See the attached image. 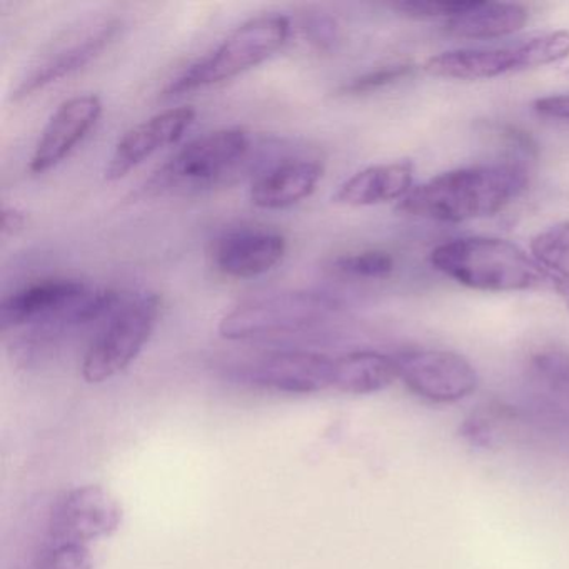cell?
Segmentation results:
<instances>
[{"mask_svg": "<svg viewBox=\"0 0 569 569\" xmlns=\"http://www.w3.org/2000/svg\"><path fill=\"white\" fill-rule=\"evenodd\" d=\"M528 186L525 168L512 162L456 169L412 189L398 211L438 222H466L498 214Z\"/></svg>", "mask_w": 569, "mask_h": 569, "instance_id": "cell-1", "label": "cell"}, {"mask_svg": "<svg viewBox=\"0 0 569 569\" xmlns=\"http://www.w3.org/2000/svg\"><path fill=\"white\" fill-rule=\"evenodd\" d=\"M258 141L238 128L208 132L179 149L158 172L146 191L154 196L194 194L239 179L252 178Z\"/></svg>", "mask_w": 569, "mask_h": 569, "instance_id": "cell-2", "label": "cell"}, {"mask_svg": "<svg viewBox=\"0 0 569 569\" xmlns=\"http://www.w3.org/2000/svg\"><path fill=\"white\" fill-rule=\"evenodd\" d=\"M432 268L475 291L512 292L551 282L532 256L505 239L462 238L431 252Z\"/></svg>", "mask_w": 569, "mask_h": 569, "instance_id": "cell-3", "label": "cell"}, {"mask_svg": "<svg viewBox=\"0 0 569 569\" xmlns=\"http://www.w3.org/2000/svg\"><path fill=\"white\" fill-rule=\"evenodd\" d=\"M286 16H261L232 31L218 48L189 66L166 88V98L231 81L281 51L291 36Z\"/></svg>", "mask_w": 569, "mask_h": 569, "instance_id": "cell-4", "label": "cell"}, {"mask_svg": "<svg viewBox=\"0 0 569 569\" xmlns=\"http://www.w3.org/2000/svg\"><path fill=\"white\" fill-rule=\"evenodd\" d=\"M342 302L328 292L288 291L242 302L219 322L229 341L298 335L325 325L341 312Z\"/></svg>", "mask_w": 569, "mask_h": 569, "instance_id": "cell-5", "label": "cell"}, {"mask_svg": "<svg viewBox=\"0 0 569 569\" xmlns=\"http://www.w3.org/2000/svg\"><path fill=\"white\" fill-rule=\"evenodd\" d=\"M161 306V298L156 295L122 302L86 352L82 378L89 385H101L129 368L151 339Z\"/></svg>", "mask_w": 569, "mask_h": 569, "instance_id": "cell-6", "label": "cell"}, {"mask_svg": "<svg viewBox=\"0 0 569 569\" xmlns=\"http://www.w3.org/2000/svg\"><path fill=\"white\" fill-rule=\"evenodd\" d=\"M124 509L104 486H78L64 492L52 508L49 538L52 545H86L108 538L121 528Z\"/></svg>", "mask_w": 569, "mask_h": 569, "instance_id": "cell-7", "label": "cell"}, {"mask_svg": "<svg viewBox=\"0 0 569 569\" xmlns=\"http://www.w3.org/2000/svg\"><path fill=\"white\" fill-rule=\"evenodd\" d=\"M399 379L412 395L436 402L451 405L468 398L478 388L475 366L452 351L425 349L396 356Z\"/></svg>", "mask_w": 569, "mask_h": 569, "instance_id": "cell-8", "label": "cell"}, {"mask_svg": "<svg viewBox=\"0 0 569 569\" xmlns=\"http://www.w3.org/2000/svg\"><path fill=\"white\" fill-rule=\"evenodd\" d=\"M249 385L288 395H312L332 388L335 359L311 351H276L236 371Z\"/></svg>", "mask_w": 569, "mask_h": 569, "instance_id": "cell-9", "label": "cell"}, {"mask_svg": "<svg viewBox=\"0 0 569 569\" xmlns=\"http://www.w3.org/2000/svg\"><path fill=\"white\" fill-rule=\"evenodd\" d=\"M91 286L79 279L49 278L31 282L9 295L0 305V325L22 331L62 318Z\"/></svg>", "mask_w": 569, "mask_h": 569, "instance_id": "cell-10", "label": "cell"}, {"mask_svg": "<svg viewBox=\"0 0 569 569\" xmlns=\"http://www.w3.org/2000/svg\"><path fill=\"white\" fill-rule=\"evenodd\" d=\"M288 242L281 232L239 228L219 236L211 248L214 268L232 279H252L272 271L284 259Z\"/></svg>", "mask_w": 569, "mask_h": 569, "instance_id": "cell-11", "label": "cell"}, {"mask_svg": "<svg viewBox=\"0 0 569 569\" xmlns=\"http://www.w3.org/2000/svg\"><path fill=\"white\" fill-rule=\"evenodd\" d=\"M101 114L102 102L98 96H76L62 102L42 131L29 171L44 174L61 164L98 124Z\"/></svg>", "mask_w": 569, "mask_h": 569, "instance_id": "cell-12", "label": "cell"}, {"mask_svg": "<svg viewBox=\"0 0 569 569\" xmlns=\"http://www.w3.org/2000/svg\"><path fill=\"white\" fill-rule=\"evenodd\" d=\"M194 119L196 111L192 108L168 109L126 132L109 158L106 179L119 181L156 152L176 144L191 128Z\"/></svg>", "mask_w": 569, "mask_h": 569, "instance_id": "cell-13", "label": "cell"}, {"mask_svg": "<svg viewBox=\"0 0 569 569\" xmlns=\"http://www.w3.org/2000/svg\"><path fill=\"white\" fill-rule=\"evenodd\" d=\"M325 176L319 159L305 154L281 156L252 179V204L261 209H288L308 199Z\"/></svg>", "mask_w": 569, "mask_h": 569, "instance_id": "cell-14", "label": "cell"}, {"mask_svg": "<svg viewBox=\"0 0 569 569\" xmlns=\"http://www.w3.org/2000/svg\"><path fill=\"white\" fill-rule=\"evenodd\" d=\"M119 31L121 22L109 21L99 26L96 31L88 32L84 38L59 46L54 52L46 54L38 64L32 66L31 71L19 81L18 88L12 92V99L21 101L31 98L48 86L81 71L106 51Z\"/></svg>", "mask_w": 569, "mask_h": 569, "instance_id": "cell-15", "label": "cell"}, {"mask_svg": "<svg viewBox=\"0 0 569 569\" xmlns=\"http://www.w3.org/2000/svg\"><path fill=\"white\" fill-rule=\"evenodd\" d=\"M429 76L455 81H488L526 71L522 44L496 49H458L432 56L422 66Z\"/></svg>", "mask_w": 569, "mask_h": 569, "instance_id": "cell-16", "label": "cell"}, {"mask_svg": "<svg viewBox=\"0 0 569 569\" xmlns=\"http://www.w3.org/2000/svg\"><path fill=\"white\" fill-rule=\"evenodd\" d=\"M415 164L411 161L371 166L356 172L339 186L332 196L336 204L349 208H368L385 202L402 201L412 191Z\"/></svg>", "mask_w": 569, "mask_h": 569, "instance_id": "cell-17", "label": "cell"}, {"mask_svg": "<svg viewBox=\"0 0 569 569\" xmlns=\"http://www.w3.org/2000/svg\"><path fill=\"white\" fill-rule=\"evenodd\" d=\"M528 19L525 6L471 0L465 11L446 22V32L452 38L469 41L506 38L521 31Z\"/></svg>", "mask_w": 569, "mask_h": 569, "instance_id": "cell-18", "label": "cell"}, {"mask_svg": "<svg viewBox=\"0 0 569 569\" xmlns=\"http://www.w3.org/2000/svg\"><path fill=\"white\" fill-rule=\"evenodd\" d=\"M399 379L398 365L391 356L376 351H355L335 359L332 388L346 395H375Z\"/></svg>", "mask_w": 569, "mask_h": 569, "instance_id": "cell-19", "label": "cell"}, {"mask_svg": "<svg viewBox=\"0 0 569 569\" xmlns=\"http://www.w3.org/2000/svg\"><path fill=\"white\" fill-rule=\"evenodd\" d=\"M532 258L549 278L569 282V222L552 226L531 241Z\"/></svg>", "mask_w": 569, "mask_h": 569, "instance_id": "cell-20", "label": "cell"}, {"mask_svg": "<svg viewBox=\"0 0 569 569\" xmlns=\"http://www.w3.org/2000/svg\"><path fill=\"white\" fill-rule=\"evenodd\" d=\"M395 258L381 249L348 252L338 256L329 264V271L339 278L358 279V281H376L386 279L395 271Z\"/></svg>", "mask_w": 569, "mask_h": 569, "instance_id": "cell-21", "label": "cell"}, {"mask_svg": "<svg viewBox=\"0 0 569 569\" xmlns=\"http://www.w3.org/2000/svg\"><path fill=\"white\" fill-rule=\"evenodd\" d=\"M532 369L546 388L569 401V352L546 349L532 358Z\"/></svg>", "mask_w": 569, "mask_h": 569, "instance_id": "cell-22", "label": "cell"}, {"mask_svg": "<svg viewBox=\"0 0 569 569\" xmlns=\"http://www.w3.org/2000/svg\"><path fill=\"white\" fill-rule=\"evenodd\" d=\"M34 569H94V558L86 545H51L36 562Z\"/></svg>", "mask_w": 569, "mask_h": 569, "instance_id": "cell-23", "label": "cell"}, {"mask_svg": "<svg viewBox=\"0 0 569 569\" xmlns=\"http://www.w3.org/2000/svg\"><path fill=\"white\" fill-rule=\"evenodd\" d=\"M415 72L412 64H395L386 66V68L376 69V71L368 72V74L359 76L352 79L348 84L339 88L341 96H365L371 92L379 91V89L388 88V86L396 84L402 79L409 78Z\"/></svg>", "mask_w": 569, "mask_h": 569, "instance_id": "cell-24", "label": "cell"}, {"mask_svg": "<svg viewBox=\"0 0 569 569\" xmlns=\"http://www.w3.org/2000/svg\"><path fill=\"white\" fill-rule=\"evenodd\" d=\"M469 2H441V0H405L392 6L396 11L412 19H452L468 8Z\"/></svg>", "mask_w": 569, "mask_h": 569, "instance_id": "cell-25", "label": "cell"}, {"mask_svg": "<svg viewBox=\"0 0 569 569\" xmlns=\"http://www.w3.org/2000/svg\"><path fill=\"white\" fill-rule=\"evenodd\" d=\"M302 34L319 51H331L339 42V28L335 19L326 14H308L301 19Z\"/></svg>", "mask_w": 569, "mask_h": 569, "instance_id": "cell-26", "label": "cell"}, {"mask_svg": "<svg viewBox=\"0 0 569 569\" xmlns=\"http://www.w3.org/2000/svg\"><path fill=\"white\" fill-rule=\"evenodd\" d=\"M535 111L545 118L569 122V96H548L535 102Z\"/></svg>", "mask_w": 569, "mask_h": 569, "instance_id": "cell-27", "label": "cell"}, {"mask_svg": "<svg viewBox=\"0 0 569 569\" xmlns=\"http://www.w3.org/2000/svg\"><path fill=\"white\" fill-rule=\"evenodd\" d=\"M26 224H28V218L18 208H6L2 212V234H19L26 228Z\"/></svg>", "mask_w": 569, "mask_h": 569, "instance_id": "cell-28", "label": "cell"}, {"mask_svg": "<svg viewBox=\"0 0 569 569\" xmlns=\"http://www.w3.org/2000/svg\"><path fill=\"white\" fill-rule=\"evenodd\" d=\"M552 288L558 292L559 298L565 301L566 308L569 309V282L558 281V279H551Z\"/></svg>", "mask_w": 569, "mask_h": 569, "instance_id": "cell-29", "label": "cell"}]
</instances>
